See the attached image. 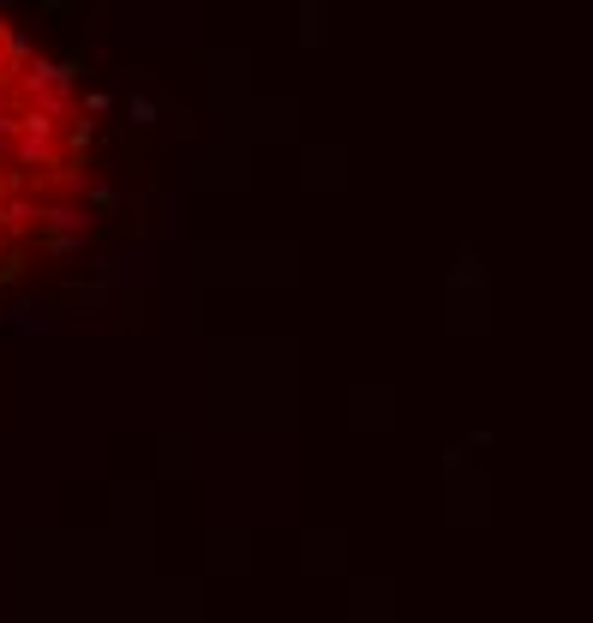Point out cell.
<instances>
[{
	"mask_svg": "<svg viewBox=\"0 0 593 623\" xmlns=\"http://www.w3.org/2000/svg\"><path fill=\"white\" fill-rule=\"evenodd\" d=\"M96 192V126L72 67L0 12V288L84 234Z\"/></svg>",
	"mask_w": 593,
	"mask_h": 623,
	"instance_id": "1",
	"label": "cell"
}]
</instances>
